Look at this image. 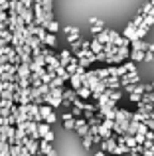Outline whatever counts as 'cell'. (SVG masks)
<instances>
[{
	"mask_svg": "<svg viewBox=\"0 0 154 156\" xmlns=\"http://www.w3.org/2000/svg\"><path fill=\"white\" fill-rule=\"evenodd\" d=\"M89 50H91V53H95V55H99V51L103 50V46H101V44L97 42V40H93V42H91V46H89Z\"/></svg>",
	"mask_w": 154,
	"mask_h": 156,
	"instance_id": "obj_1",
	"label": "cell"
},
{
	"mask_svg": "<svg viewBox=\"0 0 154 156\" xmlns=\"http://www.w3.org/2000/svg\"><path fill=\"white\" fill-rule=\"evenodd\" d=\"M132 59L142 61V59H146V53H144V51H132Z\"/></svg>",
	"mask_w": 154,
	"mask_h": 156,
	"instance_id": "obj_2",
	"label": "cell"
},
{
	"mask_svg": "<svg viewBox=\"0 0 154 156\" xmlns=\"http://www.w3.org/2000/svg\"><path fill=\"white\" fill-rule=\"evenodd\" d=\"M77 95H79V97H83V99H87V97H91V89H87V87H81Z\"/></svg>",
	"mask_w": 154,
	"mask_h": 156,
	"instance_id": "obj_3",
	"label": "cell"
},
{
	"mask_svg": "<svg viewBox=\"0 0 154 156\" xmlns=\"http://www.w3.org/2000/svg\"><path fill=\"white\" fill-rule=\"evenodd\" d=\"M47 133H50V126H47V125H40V129H38V134H42V136H46Z\"/></svg>",
	"mask_w": 154,
	"mask_h": 156,
	"instance_id": "obj_4",
	"label": "cell"
},
{
	"mask_svg": "<svg viewBox=\"0 0 154 156\" xmlns=\"http://www.w3.org/2000/svg\"><path fill=\"white\" fill-rule=\"evenodd\" d=\"M46 26H47V30H50V32H58V28H59L58 22H47Z\"/></svg>",
	"mask_w": 154,
	"mask_h": 156,
	"instance_id": "obj_5",
	"label": "cell"
},
{
	"mask_svg": "<svg viewBox=\"0 0 154 156\" xmlns=\"http://www.w3.org/2000/svg\"><path fill=\"white\" fill-rule=\"evenodd\" d=\"M44 40H46L50 46H54V44H55V38H54V36H44Z\"/></svg>",
	"mask_w": 154,
	"mask_h": 156,
	"instance_id": "obj_6",
	"label": "cell"
},
{
	"mask_svg": "<svg viewBox=\"0 0 154 156\" xmlns=\"http://www.w3.org/2000/svg\"><path fill=\"white\" fill-rule=\"evenodd\" d=\"M50 150H51V148H50V144L44 140V142H42V152H50Z\"/></svg>",
	"mask_w": 154,
	"mask_h": 156,
	"instance_id": "obj_7",
	"label": "cell"
},
{
	"mask_svg": "<svg viewBox=\"0 0 154 156\" xmlns=\"http://www.w3.org/2000/svg\"><path fill=\"white\" fill-rule=\"evenodd\" d=\"M44 140H46V142H51V140H54V134H51V133H47L46 136H44Z\"/></svg>",
	"mask_w": 154,
	"mask_h": 156,
	"instance_id": "obj_8",
	"label": "cell"
},
{
	"mask_svg": "<svg viewBox=\"0 0 154 156\" xmlns=\"http://www.w3.org/2000/svg\"><path fill=\"white\" fill-rule=\"evenodd\" d=\"M47 154H50V156H55V152H54V150H50V152H47Z\"/></svg>",
	"mask_w": 154,
	"mask_h": 156,
	"instance_id": "obj_9",
	"label": "cell"
}]
</instances>
